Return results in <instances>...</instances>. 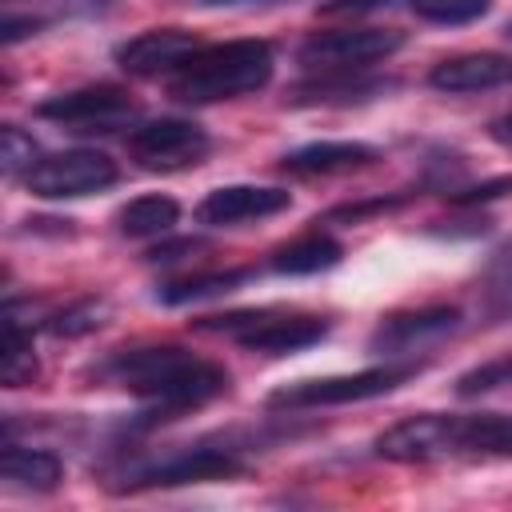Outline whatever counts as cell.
<instances>
[{"label": "cell", "instance_id": "4fadbf2b", "mask_svg": "<svg viewBox=\"0 0 512 512\" xmlns=\"http://www.w3.org/2000/svg\"><path fill=\"white\" fill-rule=\"evenodd\" d=\"M456 324H460V308H452V304H432V308H416V312H392L368 336V352H404V348H412L420 340H436V336L452 332Z\"/></svg>", "mask_w": 512, "mask_h": 512}, {"label": "cell", "instance_id": "d4e9b609", "mask_svg": "<svg viewBox=\"0 0 512 512\" xmlns=\"http://www.w3.org/2000/svg\"><path fill=\"white\" fill-rule=\"evenodd\" d=\"M504 192H512V176H500V180H488V184L452 192L448 200H452V204H480V200H492V196H504Z\"/></svg>", "mask_w": 512, "mask_h": 512}, {"label": "cell", "instance_id": "f1b7e54d", "mask_svg": "<svg viewBox=\"0 0 512 512\" xmlns=\"http://www.w3.org/2000/svg\"><path fill=\"white\" fill-rule=\"evenodd\" d=\"M508 40H512V24H508Z\"/></svg>", "mask_w": 512, "mask_h": 512}, {"label": "cell", "instance_id": "ba28073f", "mask_svg": "<svg viewBox=\"0 0 512 512\" xmlns=\"http://www.w3.org/2000/svg\"><path fill=\"white\" fill-rule=\"evenodd\" d=\"M36 116L56 120L72 132H112L124 128L136 116V104L128 100V92L112 88V84H96V88H76V92H60L48 96Z\"/></svg>", "mask_w": 512, "mask_h": 512}, {"label": "cell", "instance_id": "30bf717a", "mask_svg": "<svg viewBox=\"0 0 512 512\" xmlns=\"http://www.w3.org/2000/svg\"><path fill=\"white\" fill-rule=\"evenodd\" d=\"M292 204V196L284 188H260V184H224L212 188L200 204H196V220L212 224V228H232L244 220H260V216H276Z\"/></svg>", "mask_w": 512, "mask_h": 512}, {"label": "cell", "instance_id": "9a60e30c", "mask_svg": "<svg viewBox=\"0 0 512 512\" xmlns=\"http://www.w3.org/2000/svg\"><path fill=\"white\" fill-rule=\"evenodd\" d=\"M380 152L364 140H316L304 144L296 152H288L280 160L284 172L292 176H332V172H352V168H368Z\"/></svg>", "mask_w": 512, "mask_h": 512}, {"label": "cell", "instance_id": "8992f818", "mask_svg": "<svg viewBox=\"0 0 512 512\" xmlns=\"http://www.w3.org/2000/svg\"><path fill=\"white\" fill-rule=\"evenodd\" d=\"M116 180V160L96 148H68L28 168V192L40 200H76Z\"/></svg>", "mask_w": 512, "mask_h": 512}, {"label": "cell", "instance_id": "7a4b0ae2", "mask_svg": "<svg viewBox=\"0 0 512 512\" xmlns=\"http://www.w3.org/2000/svg\"><path fill=\"white\" fill-rule=\"evenodd\" d=\"M272 80V48L264 40H228L200 48L176 76L172 96L188 104H212L260 92Z\"/></svg>", "mask_w": 512, "mask_h": 512}, {"label": "cell", "instance_id": "484cf974", "mask_svg": "<svg viewBox=\"0 0 512 512\" xmlns=\"http://www.w3.org/2000/svg\"><path fill=\"white\" fill-rule=\"evenodd\" d=\"M380 4H392V0H328L324 12H368V8H380Z\"/></svg>", "mask_w": 512, "mask_h": 512}, {"label": "cell", "instance_id": "7c38bea8", "mask_svg": "<svg viewBox=\"0 0 512 512\" xmlns=\"http://www.w3.org/2000/svg\"><path fill=\"white\" fill-rule=\"evenodd\" d=\"M428 84L448 96H468V92H488L512 84V60L504 52H464L452 60H440L428 72Z\"/></svg>", "mask_w": 512, "mask_h": 512}, {"label": "cell", "instance_id": "8fae6325", "mask_svg": "<svg viewBox=\"0 0 512 512\" xmlns=\"http://www.w3.org/2000/svg\"><path fill=\"white\" fill-rule=\"evenodd\" d=\"M240 460L220 448H188L180 456H168L160 464H148L132 476L136 488H172V484H204V480H224L236 476Z\"/></svg>", "mask_w": 512, "mask_h": 512}, {"label": "cell", "instance_id": "83f0119b", "mask_svg": "<svg viewBox=\"0 0 512 512\" xmlns=\"http://www.w3.org/2000/svg\"><path fill=\"white\" fill-rule=\"evenodd\" d=\"M504 264H508V276H504V284H508V288H512V248H508V252H504Z\"/></svg>", "mask_w": 512, "mask_h": 512}, {"label": "cell", "instance_id": "d6986e66", "mask_svg": "<svg viewBox=\"0 0 512 512\" xmlns=\"http://www.w3.org/2000/svg\"><path fill=\"white\" fill-rule=\"evenodd\" d=\"M176 220H180V204H176L172 196H136V200H128V204L116 212V228H120L124 236H136V240H144V236H164Z\"/></svg>", "mask_w": 512, "mask_h": 512}, {"label": "cell", "instance_id": "277c9868", "mask_svg": "<svg viewBox=\"0 0 512 512\" xmlns=\"http://www.w3.org/2000/svg\"><path fill=\"white\" fill-rule=\"evenodd\" d=\"M420 372V364H380V368H364V372H348V376H320V380H296L284 384L268 396V408H324V404H356V400H372L384 396L392 388H400L404 380H412Z\"/></svg>", "mask_w": 512, "mask_h": 512}, {"label": "cell", "instance_id": "5b68a950", "mask_svg": "<svg viewBox=\"0 0 512 512\" xmlns=\"http://www.w3.org/2000/svg\"><path fill=\"white\" fill-rule=\"evenodd\" d=\"M404 36L396 28H336V32H316L300 44L296 60L312 72H356L376 60H388Z\"/></svg>", "mask_w": 512, "mask_h": 512}, {"label": "cell", "instance_id": "5bb4252c", "mask_svg": "<svg viewBox=\"0 0 512 512\" xmlns=\"http://www.w3.org/2000/svg\"><path fill=\"white\" fill-rule=\"evenodd\" d=\"M376 456L400 460V464L448 456V416L424 412V416H408V420L392 424V428L376 440Z\"/></svg>", "mask_w": 512, "mask_h": 512}, {"label": "cell", "instance_id": "3957f363", "mask_svg": "<svg viewBox=\"0 0 512 512\" xmlns=\"http://www.w3.org/2000/svg\"><path fill=\"white\" fill-rule=\"evenodd\" d=\"M200 332H224L236 336L248 352H264V356H284V352H300L316 340L328 336V324L320 316H304V312H276V308H256V312H228V316H204L196 324Z\"/></svg>", "mask_w": 512, "mask_h": 512}, {"label": "cell", "instance_id": "7402d4cb", "mask_svg": "<svg viewBox=\"0 0 512 512\" xmlns=\"http://www.w3.org/2000/svg\"><path fill=\"white\" fill-rule=\"evenodd\" d=\"M420 20L432 24H468L492 8V0H408Z\"/></svg>", "mask_w": 512, "mask_h": 512}, {"label": "cell", "instance_id": "ffe728a7", "mask_svg": "<svg viewBox=\"0 0 512 512\" xmlns=\"http://www.w3.org/2000/svg\"><path fill=\"white\" fill-rule=\"evenodd\" d=\"M36 376V356H32V332L20 328L16 312H4V340H0V380L8 388H24Z\"/></svg>", "mask_w": 512, "mask_h": 512}, {"label": "cell", "instance_id": "52a82bcc", "mask_svg": "<svg viewBox=\"0 0 512 512\" xmlns=\"http://www.w3.org/2000/svg\"><path fill=\"white\" fill-rule=\"evenodd\" d=\"M128 152L152 172H176V168H192L208 156V132L192 120L160 116V120L132 128Z\"/></svg>", "mask_w": 512, "mask_h": 512}, {"label": "cell", "instance_id": "cb8c5ba5", "mask_svg": "<svg viewBox=\"0 0 512 512\" xmlns=\"http://www.w3.org/2000/svg\"><path fill=\"white\" fill-rule=\"evenodd\" d=\"M100 304H80V308H68V312H60L48 328L56 332V336H76V332H88V328H96L100 324Z\"/></svg>", "mask_w": 512, "mask_h": 512}, {"label": "cell", "instance_id": "44dd1931", "mask_svg": "<svg viewBox=\"0 0 512 512\" xmlns=\"http://www.w3.org/2000/svg\"><path fill=\"white\" fill-rule=\"evenodd\" d=\"M244 272L232 268V272H200V276H184V280H168L160 284V300L164 304H188V300H200V296H216V292H228L232 284H240Z\"/></svg>", "mask_w": 512, "mask_h": 512}, {"label": "cell", "instance_id": "9c48e42d", "mask_svg": "<svg viewBox=\"0 0 512 512\" xmlns=\"http://www.w3.org/2000/svg\"><path fill=\"white\" fill-rule=\"evenodd\" d=\"M204 44L184 32V28H152L132 36L128 44L116 48V60L132 76H160V72H180Z\"/></svg>", "mask_w": 512, "mask_h": 512}, {"label": "cell", "instance_id": "6da1fadb", "mask_svg": "<svg viewBox=\"0 0 512 512\" xmlns=\"http://www.w3.org/2000/svg\"><path fill=\"white\" fill-rule=\"evenodd\" d=\"M104 372L120 388L136 392L140 400H148L164 412L208 404L212 396H220L228 388V372L220 364H212L204 356H192L176 344H152V348L120 352Z\"/></svg>", "mask_w": 512, "mask_h": 512}, {"label": "cell", "instance_id": "603a6c76", "mask_svg": "<svg viewBox=\"0 0 512 512\" xmlns=\"http://www.w3.org/2000/svg\"><path fill=\"white\" fill-rule=\"evenodd\" d=\"M0 164H4L8 176L32 168L36 164V140L28 132H20L16 124H4L0 128Z\"/></svg>", "mask_w": 512, "mask_h": 512}, {"label": "cell", "instance_id": "ac0fdd59", "mask_svg": "<svg viewBox=\"0 0 512 512\" xmlns=\"http://www.w3.org/2000/svg\"><path fill=\"white\" fill-rule=\"evenodd\" d=\"M340 256H344V248H340L332 236L312 232V236H300V240H292V244H280L268 264H272L276 272H284V276H312V272L332 268Z\"/></svg>", "mask_w": 512, "mask_h": 512}, {"label": "cell", "instance_id": "2e32d148", "mask_svg": "<svg viewBox=\"0 0 512 512\" xmlns=\"http://www.w3.org/2000/svg\"><path fill=\"white\" fill-rule=\"evenodd\" d=\"M448 452L508 456L512 460V416H500V412L448 416Z\"/></svg>", "mask_w": 512, "mask_h": 512}, {"label": "cell", "instance_id": "e0dca14e", "mask_svg": "<svg viewBox=\"0 0 512 512\" xmlns=\"http://www.w3.org/2000/svg\"><path fill=\"white\" fill-rule=\"evenodd\" d=\"M0 476L12 488H28V492H52L64 476V464L44 452V448H24V444H4L0 452Z\"/></svg>", "mask_w": 512, "mask_h": 512}, {"label": "cell", "instance_id": "4316f807", "mask_svg": "<svg viewBox=\"0 0 512 512\" xmlns=\"http://www.w3.org/2000/svg\"><path fill=\"white\" fill-rule=\"evenodd\" d=\"M488 132H492V140H496V144H504V148L512 152V112L496 116V120L488 124Z\"/></svg>", "mask_w": 512, "mask_h": 512}]
</instances>
